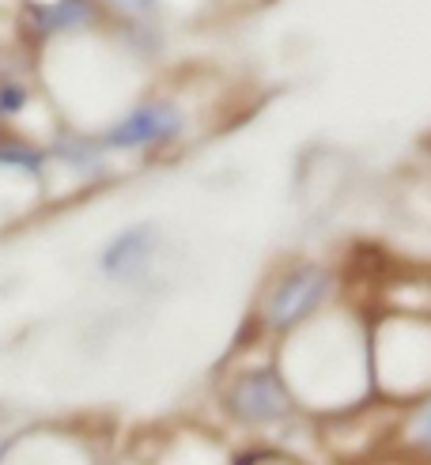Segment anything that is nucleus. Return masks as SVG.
<instances>
[{
	"label": "nucleus",
	"mask_w": 431,
	"mask_h": 465,
	"mask_svg": "<svg viewBox=\"0 0 431 465\" xmlns=\"http://www.w3.org/2000/svg\"><path fill=\"white\" fill-rule=\"evenodd\" d=\"M0 163H15V167L34 171L38 167V155L34 152H23V148H0Z\"/></svg>",
	"instance_id": "obj_6"
},
{
	"label": "nucleus",
	"mask_w": 431,
	"mask_h": 465,
	"mask_svg": "<svg viewBox=\"0 0 431 465\" xmlns=\"http://www.w3.org/2000/svg\"><path fill=\"white\" fill-rule=\"evenodd\" d=\"M242 465H299V461H291L288 454H250Z\"/></svg>",
	"instance_id": "obj_9"
},
{
	"label": "nucleus",
	"mask_w": 431,
	"mask_h": 465,
	"mask_svg": "<svg viewBox=\"0 0 431 465\" xmlns=\"http://www.w3.org/2000/svg\"><path fill=\"white\" fill-rule=\"evenodd\" d=\"M23 103H27V95H23V87H5V91H0V110H5V114L19 110Z\"/></svg>",
	"instance_id": "obj_8"
},
{
	"label": "nucleus",
	"mask_w": 431,
	"mask_h": 465,
	"mask_svg": "<svg viewBox=\"0 0 431 465\" xmlns=\"http://www.w3.org/2000/svg\"><path fill=\"white\" fill-rule=\"evenodd\" d=\"M227 409H231V416L242 424H272L291 412V393L269 367H258L231 382V390H227Z\"/></svg>",
	"instance_id": "obj_1"
},
{
	"label": "nucleus",
	"mask_w": 431,
	"mask_h": 465,
	"mask_svg": "<svg viewBox=\"0 0 431 465\" xmlns=\"http://www.w3.org/2000/svg\"><path fill=\"white\" fill-rule=\"evenodd\" d=\"M125 5H144V0H125Z\"/></svg>",
	"instance_id": "obj_10"
},
{
	"label": "nucleus",
	"mask_w": 431,
	"mask_h": 465,
	"mask_svg": "<svg viewBox=\"0 0 431 465\" xmlns=\"http://www.w3.org/2000/svg\"><path fill=\"white\" fill-rule=\"evenodd\" d=\"M329 288V276L322 269H299L284 276L277 284L269 299V322L277 325V330H291V325H299L318 303H322V295Z\"/></svg>",
	"instance_id": "obj_2"
},
{
	"label": "nucleus",
	"mask_w": 431,
	"mask_h": 465,
	"mask_svg": "<svg viewBox=\"0 0 431 465\" xmlns=\"http://www.w3.org/2000/svg\"><path fill=\"white\" fill-rule=\"evenodd\" d=\"M148 235H152V231L141 227V231H129V235L113 239V246L103 253V269L113 272V276H129V272H136V265L148 258Z\"/></svg>",
	"instance_id": "obj_4"
},
{
	"label": "nucleus",
	"mask_w": 431,
	"mask_h": 465,
	"mask_svg": "<svg viewBox=\"0 0 431 465\" xmlns=\"http://www.w3.org/2000/svg\"><path fill=\"white\" fill-rule=\"evenodd\" d=\"M413 435H416V443H420V447H427V450H431V405H424V412L416 416Z\"/></svg>",
	"instance_id": "obj_7"
},
{
	"label": "nucleus",
	"mask_w": 431,
	"mask_h": 465,
	"mask_svg": "<svg viewBox=\"0 0 431 465\" xmlns=\"http://www.w3.org/2000/svg\"><path fill=\"white\" fill-rule=\"evenodd\" d=\"M76 19H83V5H80V0H64V5L54 8L42 23H45V27H64V23H76Z\"/></svg>",
	"instance_id": "obj_5"
},
{
	"label": "nucleus",
	"mask_w": 431,
	"mask_h": 465,
	"mask_svg": "<svg viewBox=\"0 0 431 465\" xmlns=\"http://www.w3.org/2000/svg\"><path fill=\"white\" fill-rule=\"evenodd\" d=\"M178 129L174 110L167 106H148V110H136L132 118H125L118 129H110L106 141L118 144V148H132V144H152V141H163Z\"/></svg>",
	"instance_id": "obj_3"
}]
</instances>
